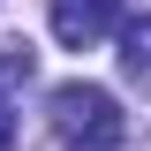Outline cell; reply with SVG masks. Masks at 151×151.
<instances>
[{
	"label": "cell",
	"mask_w": 151,
	"mask_h": 151,
	"mask_svg": "<svg viewBox=\"0 0 151 151\" xmlns=\"http://www.w3.org/2000/svg\"><path fill=\"white\" fill-rule=\"evenodd\" d=\"M121 23V0H53V38L60 45H98V38Z\"/></svg>",
	"instance_id": "cell-2"
},
{
	"label": "cell",
	"mask_w": 151,
	"mask_h": 151,
	"mask_svg": "<svg viewBox=\"0 0 151 151\" xmlns=\"http://www.w3.org/2000/svg\"><path fill=\"white\" fill-rule=\"evenodd\" d=\"M53 136H60V151H121L129 113L106 83H60L53 91Z\"/></svg>",
	"instance_id": "cell-1"
},
{
	"label": "cell",
	"mask_w": 151,
	"mask_h": 151,
	"mask_svg": "<svg viewBox=\"0 0 151 151\" xmlns=\"http://www.w3.org/2000/svg\"><path fill=\"white\" fill-rule=\"evenodd\" d=\"M121 76L151 98V8H144L136 23H121Z\"/></svg>",
	"instance_id": "cell-3"
},
{
	"label": "cell",
	"mask_w": 151,
	"mask_h": 151,
	"mask_svg": "<svg viewBox=\"0 0 151 151\" xmlns=\"http://www.w3.org/2000/svg\"><path fill=\"white\" fill-rule=\"evenodd\" d=\"M30 76H38V53H30V38H8V45H0V98H15Z\"/></svg>",
	"instance_id": "cell-4"
},
{
	"label": "cell",
	"mask_w": 151,
	"mask_h": 151,
	"mask_svg": "<svg viewBox=\"0 0 151 151\" xmlns=\"http://www.w3.org/2000/svg\"><path fill=\"white\" fill-rule=\"evenodd\" d=\"M0 151H15V113H8V98H0Z\"/></svg>",
	"instance_id": "cell-5"
}]
</instances>
